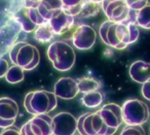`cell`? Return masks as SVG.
I'll return each mask as SVG.
<instances>
[{"mask_svg": "<svg viewBox=\"0 0 150 135\" xmlns=\"http://www.w3.org/2000/svg\"><path fill=\"white\" fill-rule=\"evenodd\" d=\"M15 19H16V21L20 24L22 30L27 32V33L34 31V30L37 28V26L30 20L29 15H28V11L25 6L20 9L19 11H17V14L15 15Z\"/></svg>", "mask_w": 150, "mask_h": 135, "instance_id": "18", "label": "cell"}, {"mask_svg": "<svg viewBox=\"0 0 150 135\" xmlns=\"http://www.w3.org/2000/svg\"><path fill=\"white\" fill-rule=\"evenodd\" d=\"M97 40V32L92 26L81 24L72 33V44L78 50L86 51L94 46Z\"/></svg>", "mask_w": 150, "mask_h": 135, "instance_id": "7", "label": "cell"}, {"mask_svg": "<svg viewBox=\"0 0 150 135\" xmlns=\"http://www.w3.org/2000/svg\"><path fill=\"white\" fill-rule=\"evenodd\" d=\"M97 112L100 114L109 128L118 129V127H120V125L123 123L121 106L116 103L105 104L104 106H102V108L97 110Z\"/></svg>", "mask_w": 150, "mask_h": 135, "instance_id": "12", "label": "cell"}, {"mask_svg": "<svg viewBox=\"0 0 150 135\" xmlns=\"http://www.w3.org/2000/svg\"><path fill=\"white\" fill-rule=\"evenodd\" d=\"M122 120L125 125L142 126L148 121L150 116L148 105L140 99H129L121 106Z\"/></svg>", "mask_w": 150, "mask_h": 135, "instance_id": "5", "label": "cell"}, {"mask_svg": "<svg viewBox=\"0 0 150 135\" xmlns=\"http://www.w3.org/2000/svg\"><path fill=\"white\" fill-rule=\"evenodd\" d=\"M62 9V1L61 0H40L37 9L41 17L48 22L54 15V13L58 9Z\"/></svg>", "mask_w": 150, "mask_h": 135, "instance_id": "16", "label": "cell"}, {"mask_svg": "<svg viewBox=\"0 0 150 135\" xmlns=\"http://www.w3.org/2000/svg\"><path fill=\"white\" fill-rule=\"evenodd\" d=\"M99 35L105 44L116 50H123L137 41L140 30L135 23H115L107 20L99 28Z\"/></svg>", "mask_w": 150, "mask_h": 135, "instance_id": "1", "label": "cell"}, {"mask_svg": "<svg viewBox=\"0 0 150 135\" xmlns=\"http://www.w3.org/2000/svg\"><path fill=\"white\" fill-rule=\"evenodd\" d=\"M0 135H21V131L17 127L11 126L8 127V128H5Z\"/></svg>", "mask_w": 150, "mask_h": 135, "instance_id": "29", "label": "cell"}, {"mask_svg": "<svg viewBox=\"0 0 150 135\" xmlns=\"http://www.w3.org/2000/svg\"><path fill=\"white\" fill-rule=\"evenodd\" d=\"M103 95L101 92L99 91H93L90 92V93H86L82 95L81 99V103L83 104L84 106L88 108H97L102 104L103 102Z\"/></svg>", "mask_w": 150, "mask_h": 135, "instance_id": "20", "label": "cell"}, {"mask_svg": "<svg viewBox=\"0 0 150 135\" xmlns=\"http://www.w3.org/2000/svg\"><path fill=\"white\" fill-rule=\"evenodd\" d=\"M78 86V90L81 93H90L93 91H99L102 86L99 81H97L94 77H81V79H76Z\"/></svg>", "mask_w": 150, "mask_h": 135, "instance_id": "19", "label": "cell"}, {"mask_svg": "<svg viewBox=\"0 0 150 135\" xmlns=\"http://www.w3.org/2000/svg\"><path fill=\"white\" fill-rule=\"evenodd\" d=\"M131 11H138L148 4V0H125Z\"/></svg>", "mask_w": 150, "mask_h": 135, "instance_id": "27", "label": "cell"}, {"mask_svg": "<svg viewBox=\"0 0 150 135\" xmlns=\"http://www.w3.org/2000/svg\"><path fill=\"white\" fill-rule=\"evenodd\" d=\"M90 1H93V2H96V3H101L103 0H90Z\"/></svg>", "mask_w": 150, "mask_h": 135, "instance_id": "32", "label": "cell"}, {"mask_svg": "<svg viewBox=\"0 0 150 135\" xmlns=\"http://www.w3.org/2000/svg\"><path fill=\"white\" fill-rule=\"evenodd\" d=\"M83 131L86 135H113L117 129L109 128L98 112H88L83 120Z\"/></svg>", "mask_w": 150, "mask_h": 135, "instance_id": "9", "label": "cell"}, {"mask_svg": "<svg viewBox=\"0 0 150 135\" xmlns=\"http://www.w3.org/2000/svg\"><path fill=\"white\" fill-rule=\"evenodd\" d=\"M9 68V64L4 58H0V79L5 76L7 70Z\"/></svg>", "mask_w": 150, "mask_h": 135, "instance_id": "28", "label": "cell"}, {"mask_svg": "<svg viewBox=\"0 0 150 135\" xmlns=\"http://www.w3.org/2000/svg\"><path fill=\"white\" fill-rule=\"evenodd\" d=\"M28 11V15H29V18L36 26L42 25V24L45 23V20L41 17V15L39 14L37 9H34V7H26Z\"/></svg>", "mask_w": 150, "mask_h": 135, "instance_id": "26", "label": "cell"}, {"mask_svg": "<svg viewBox=\"0 0 150 135\" xmlns=\"http://www.w3.org/2000/svg\"><path fill=\"white\" fill-rule=\"evenodd\" d=\"M9 59L13 65L22 67L24 70H32L39 64L40 54L36 46L26 41H20L9 50Z\"/></svg>", "mask_w": 150, "mask_h": 135, "instance_id": "4", "label": "cell"}, {"mask_svg": "<svg viewBox=\"0 0 150 135\" xmlns=\"http://www.w3.org/2000/svg\"><path fill=\"white\" fill-rule=\"evenodd\" d=\"M101 7V3H96L90 1V0H83L81 6V11H80L78 17L81 18H90L94 17V16L98 15Z\"/></svg>", "mask_w": 150, "mask_h": 135, "instance_id": "22", "label": "cell"}, {"mask_svg": "<svg viewBox=\"0 0 150 135\" xmlns=\"http://www.w3.org/2000/svg\"><path fill=\"white\" fill-rule=\"evenodd\" d=\"M119 135H146L145 130L142 126H129L125 125Z\"/></svg>", "mask_w": 150, "mask_h": 135, "instance_id": "25", "label": "cell"}, {"mask_svg": "<svg viewBox=\"0 0 150 135\" xmlns=\"http://www.w3.org/2000/svg\"><path fill=\"white\" fill-rule=\"evenodd\" d=\"M46 54L54 69L59 71H68L75 64L76 55L74 49L62 40L52 42L48 46Z\"/></svg>", "mask_w": 150, "mask_h": 135, "instance_id": "3", "label": "cell"}, {"mask_svg": "<svg viewBox=\"0 0 150 135\" xmlns=\"http://www.w3.org/2000/svg\"><path fill=\"white\" fill-rule=\"evenodd\" d=\"M34 135H52V118L45 114H37L28 121Z\"/></svg>", "mask_w": 150, "mask_h": 135, "instance_id": "14", "label": "cell"}, {"mask_svg": "<svg viewBox=\"0 0 150 135\" xmlns=\"http://www.w3.org/2000/svg\"><path fill=\"white\" fill-rule=\"evenodd\" d=\"M101 7L109 21L115 23H135L137 11H131L125 0H103Z\"/></svg>", "mask_w": 150, "mask_h": 135, "instance_id": "6", "label": "cell"}, {"mask_svg": "<svg viewBox=\"0 0 150 135\" xmlns=\"http://www.w3.org/2000/svg\"><path fill=\"white\" fill-rule=\"evenodd\" d=\"M141 92H142V96H143L146 100L150 101V81H147V83L142 85Z\"/></svg>", "mask_w": 150, "mask_h": 135, "instance_id": "30", "label": "cell"}, {"mask_svg": "<svg viewBox=\"0 0 150 135\" xmlns=\"http://www.w3.org/2000/svg\"><path fill=\"white\" fill-rule=\"evenodd\" d=\"M54 36L56 35L52 31L50 22H45L42 25L37 26V28L34 30V38H35V40H37L38 42H41V44H46V42L52 41Z\"/></svg>", "mask_w": 150, "mask_h": 135, "instance_id": "17", "label": "cell"}, {"mask_svg": "<svg viewBox=\"0 0 150 135\" xmlns=\"http://www.w3.org/2000/svg\"><path fill=\"white\" fill-rule=\"evenodd\" d=\"M4 77L7 81V83L13 84H13H19L25 77L24 69L22 67L18 66V65H13V66L8 68V70H7Z\"/></svg>", "mask_w": 150, "mask_h": 135, "instance_id": "24", "label": "cell"}, {"mask_svg": "<svg viewBox=\"0 0 150 135\" xmlns=\"http://www.w3.org/2000/svg\"><path fill=\"white\" fill-rule=\"evenodd\" d=\"M79 93L77 81L71 77H61L54 84V94L61 99L70 100L77 96Z\"/></svg>", "mask_w": 150, "mask_h": 135, "instance_id": "13", "label": "cell"}, {"mask_svg": "<svg viewBox=\"0 0 150 135\" xmlns=\"http://www.w3.org/2000/svg\"><path fill=\"white\" fill-rule=\"evenodd\" d=\"M20 131H21V135H34V133L32 132L31 129H30L28 122L25 123V124L22 126V128L20 129Z\"/></svg>", "mask_w": 150, "mask_h": 135, "instance_id": "31", "label": "cell"}, {"mask_svg": "<svg viewBox=\"0 0 150 135\" xmlns=\"http://www.w3.org/2000/svg\"><path fill=\"white\" fill-rule=\"evenodd\" d=\"M58 105V97L52 92L45 90L32 91L26 95L24 106L33 116L45 114L54 110Z\"/></svg>", "mask_w": 150, "mask_h": 135, "instance_id": "2", "label": "cell"}, {"mask_svg": "<svg viewBox=\"0 0 150 135\" xmlns=\"http://www.w3.org/2000/svg\"><path fill=\"white\" fill-rule=\"evenodd\" d=\"M48 22L52 26L54 35H63L72 29V27L74 26L75 20L74 17L68 15L66 11H64L61 9L54 11Z\"/></svg>", "mask_w": 150, "mask_h": 135, "instance_id": "11", "label": "cell"}, {"mask_svg": "<svg viewBox=\"0 0 150 135\" xmlns=\"http://www.w3.org/2000/svg\"><path fill=\"white\" fill-rule=\"evenodd\" d=\"M129 76L134 81L143 84L150 81V63L143 60H137L129 66Z\"/></svg>", "mask_w": 150, "mask_h": 135, "instance_id": "15", "label": "cell"}, {"mask_svg": "<svg viewBox=\"0 0 150 135\" xmlns=\"http://www.w3.org/2000/svg\"><path fill=\"white\" fill-rule=\"evenodd\" d=\"M19 116V105L9 97L0 98V128L13 126Z\"/></svg>", "mask_w": 150, "mask_h": 135, "instance_id": "10", "label": "cell"}, {"mask_svg": "<svg viewBox=\"0 0 150 135\" xmlns=\"http://www.w3.org/2000/svg\"><path fill=\"white\" fill-rule=\"evenodd\" d=\"M62 1V9L68 15L76 17L81 11L83 0H61Z\"/></svg>", "mask_w": 150, "mask_h": 135, "instance_id": "23", "label": "cell"}, {"mask_svg": "<svg viewBox=\"0 0 150 135\" xmlns=\"http://www.w3.org/2000/svg\"><path fill=\"white\" fill-rule=\"evenodd\" d=\"M135 23L140 28L150 29V3L137 11Z\"/></svg>", "mask_w": 150, "mask_h": 135, "instance_id": "21", "label": "cell"}, {"mask_svg": "<svg viewBox=\"0 0 150 135\" xmlns=\"http://www.w3.org/2000/svg\"><path fill=\"white\" fill-rule=\"evenodd\" d=\"M77 131V119L67 111L52 116V135H74Z\"/></svg>", "mask_w": 150, "mask_h": 135, "instance_id": "8", "label": "cell"}]
</instances>
